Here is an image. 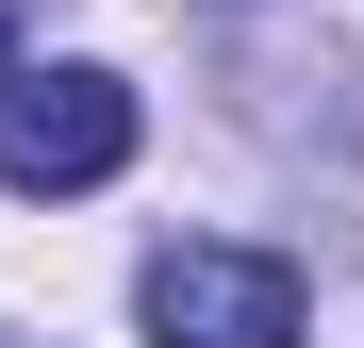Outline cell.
I'll list each match as a JSON object with an SVG mask.
<instances>
[{"instance_id":"cell-2","label":"cell","mask_w":364,"mask_h":348,"mask_svg":"<svg viewBox=\"0 0 364 348\" xmlns=\"http://www.w3.org/2000/svg\"><path fill=\"white\" fill-rule=\"evenodd\" d=\"M133 166V83L116 67H17L0 83V183L17 199H83Z\"/></svg>"},{"instance_id":"cell-1","label":"cell","mask_w":364,"mask_h":348,"mask_svg":"<svg viewBox=\"0 0 364 348\" xmlns=\"http://www.w3.org/2000/svg\"><path fill=\"white\" fill-rule=\"evenodd\" d=\"M133 315H149V348H298V265L232 249V232H182V249L133 265Z\"/></svg>"},{"instance_id":"cell-3","label":"cell","mask_w":364,"mask_h":348,"mask_svg":"<svg viewBox=\"0 0 364 348\" xmlns=\"http://www.w3.org/2000/svg\"><path fill=\"white\" fill-rule=\"evenodd\" d=\"M0 83H17V17H0Z\"/></svg>"}]
</instances>
